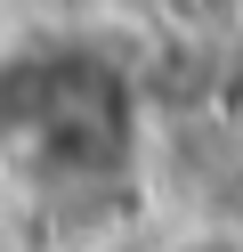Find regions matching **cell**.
Returning a JSON list of instances; mask_svg holds the SVG:
<instances>
[{"label":"cell","instance_id":"7a4b0ae2","mask_svg":"<svg viewBox=\"0 0 243 252\" xmlns=\"http://www.w3.org/2000/svg\"><path fill=\"white\" fill-rule=\"evenodd\" d=\"M154 17L187 49H235L243 41V0H154Z\"/></svg>","mask_w":243,"mask_h":252},{"label":"cell","instance_id":"6da1fadb","mask_svg":"<svg viewBox=\"0 0 243 252\" xmlns=\"http://www.w3.org/2000/svg\"><path fill=\"white\" fill-rule=\"evenodd\" d=\"M138 155V90L73 33H16L0 49V163L41 187H106Z\"/></svg>","mask_w":243,"mask_h":252},{"label":"cell","instance_id":"3957f363","mask_svg":"<svg viewBox=\"0 0 243 252\" xmlns=\"http://www.w3.org/2000/svg\"><path fill=\"white\" fill-rule=\"evenodd\" d=\"M154 252H243V220L211 212V220H187V228H170Z\"/></svg>","mask_w":243,"mask_h":252}]
</instances>
